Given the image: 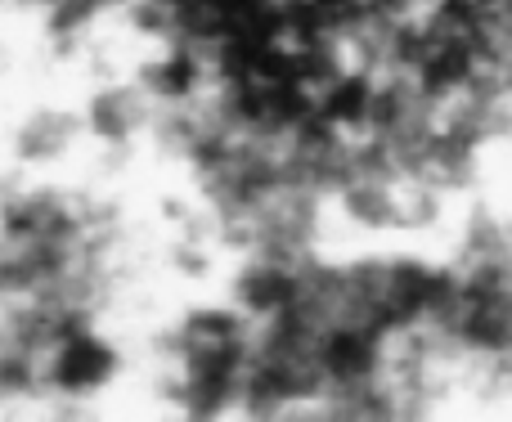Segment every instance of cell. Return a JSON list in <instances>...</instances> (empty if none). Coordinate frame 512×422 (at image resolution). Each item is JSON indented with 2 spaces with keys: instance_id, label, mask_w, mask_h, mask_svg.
Segmentation results:
<instances>
[{
  "instance_id": "6da1fadb",
  "label": "cell",
  "mask_w": 512,
  "mask_h": 422,
  "mask_svg": "<svg viewBox=\"0 0 512 422\" xmlns=\"http://www.w3.org/2000/svg\"><path fill=\"white\" fill-rule=\"evenodd\" d=\"M126 346L90 319H68L36 355V391L54 405L90 409L126 378Z\"/></svg>"
}]
</instances>
